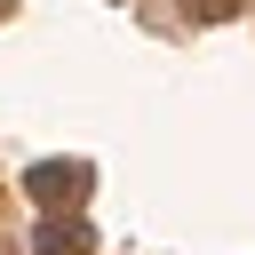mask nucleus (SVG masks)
<instances>
[{
    "mask_svg": "<svg viewBox=\"0 0 255 255\" xmlns=\"http://www.w3.org/2000/svg\"><path fill=\"white\" fill-rule=\"evenodd\" d=\"M88 183H96V167H88V159H40V167L24 175V191H32L48 215H80Z\"/></svg>",
    "mask_w": 255,
    "mask_h": 255,
    "instance_id": "f257e3e1",
    "label": "nucleus"
},
{
    "mask_svg": "<svg viewBox=\"0 0 255 255\" xmlns=\"http://www.w3.org/2000/svg\"><path fill=\"white\" fill-rule=\"evenodd\" d=\"M32 255H96V239H88L80 215H48V223L32 231Z\"/></svg>",
    "mask_w": 255,
    "mask_h": 255,
    "instance_id": "f03ea898",
    "label": "nucleus"
},
{
    "mask_svg": "<svg viewBox=\"0 0 255 255\" xmlns=\"http://www.w3.org/2000/svg\"><path fill=\"white\" fill-rule=\"evenodd\" d=\"M183 8H191L199 24H223V16H239V0H183Z\"/></svg>",
    "mask_w": 255,
    "mask_h": 255,
    "instance_id": "7ed1b4c3",
    "label": "nucleus"
},
{
    "mask_svg": "<svg viewBox=\"0 0 255 255\" xmlns=\"http://www.w3.org/2000/svg\"><path fill=\"white\" fill-rule=\"evenodd\" d=\"M8 16H16V0H0V24H8Z\"/></svg>",
    "mask_w": 255,
    "mask_h": 255,
    "instance_id": "20e7f679",
    "label": "nucleus"
},
{
    "mask_svg": "<svg viewBox=\"0 0 255 255\" xmlns=\"http://www.w3.org/2000/svg\"><path fill=\"white\" fill-rule=\"evenodd\" d=\"M0 255H8V247H0Z\"/></svg>",
    "mask_w": 255,
    "mask_h": 255,
    "instance_id": "39448f33",
    "label": "nucleus"
}]
</instances>
